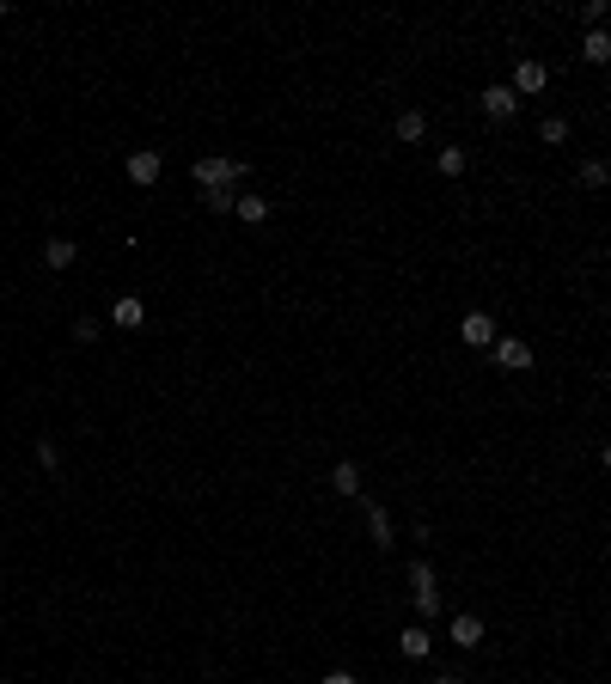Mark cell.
Here are the masks:
<instances>
[{
  "mask_svg": "<svg viewBox=\"0 0 611 684\" xmlns=\"http://www.w3.org/2000/svg\"><path fill=\"white\" fill-rule=\"evenodd\" d=\"M190 177H196V190H238L245 184V159H220V153H208V159H196L190 166Z\"/></svg>",
  "mask_w": 611,
  "mask_h": 684,
  "instance_id": "obj_1",
  "label": "cell"
},
{
  "mask_svg": "<svg viewBox=\"0 0 611 684\" xmlns=\"http://www.w3.org/2000/svg\"><path fill=\"white\" fill-rule=\"evenodd\" d=\"M409 599H416V611L422 617H441V581H435V569L428 562H409Z\"/></svg>",
  "mask_w": 611,
  "mask_h": 684,
  "instance_id": "obj_2",
  "label": "cell"
},
{
  "mask_svg": "<svg viewBox=\"0 0 611 684\" xmlns=\"http://www.w3.org/2000/svg\"><path fill=\"white\" fill-rule=\"evenodd\" d=\"M459 342H471V348H495V318H489V312H465Z\"/></svg>",
  "mask_w": 611,
  "mask_h": 684,
  "instance_id": "obj_3",
  "label": "cell"
},
{
  "mask_svg": "<svg viewBox=\"0 0 611 684\" xmlns=\"http://www.w3.org/2000/svg\"><path fill=\"white\" fill-rule=\"evenodd\" d=\"M361 508H367V538H374L379 550H392V544H398V526H392V513L379 508V501H367V495H361Z\"/></svg>",
  "mask_w": 611,
  "mask_h": 684,
  "instance_id": "obj_4",
  "label": "cell"
},
{
  "mask_svg": "<svg viewBox=\"0 0 611 684\" xmlns=\"http://www.w3.org/2000/svg\"><path fill=\"white\" fill-rule=\"evenodd\" d=\"M544 86H550V68H544V62H532V56H526V62L513 68V92H526V98H532V92H544Z\"/></svg>",
  "mask_w": 611,
  "mask_h": 684,
  "instance_id": "obj_5",
  "label": "cell"
},
{
  "mask_svg": "<svg viewBox=\"0 0 611 684\" xmlns=\"http://www.w3.org/2000/svg\"><path fill=\"white\" fill-rule=\"evenodd\" d=\"M513 110H520V92H513V86H489V92H483V116H495V123H508Z\"/></svg>",
  "mask_w": 611,
  "mask_h": 684,
  "instance_id": "obj_6",
  "label": "cell"
},
{
  "mask_svg": "<svg viewBox=\"0 0 611 684\" xmlns=\"http://www.w3.org/2000/svg\"><path fill=\"white\" fill-rule=\"evenodd\" d=\"M110 324H116V330H141V324H147V306H141L135 294H123V300L110 306Z\"/></svg>",
  "mask_w": 611,
  "mask_h": 684,
  "instance_id": "obj_7",
  "label": "cell"
},
{
  "mask_svg": "<svg viewBox=\"0 0 611 684\" xmlns=\"http://www.w3.org/2000/svg\"><path fill=\"white\" fill-rule=\"evenodd\" d=\"M495 361H502V367H513V373H526V367H532V342L502 337V342H495Z\"/></svg>",
  "mask_w": 611,
  "mask_h": 684,
  "instance_id": "obj_8",
  "label": "cell"
},
{
  "mask_svg": "<svg viewBox=\"0 0 611 684\" xmlns=\"http://www.w3.org/2000/svg\"><path fill=\"white\" fill-rule=\"evenodd\" d=\"M129 184H159V153H153V147L129 153Z\"/></svg>",
  "mask_w": 611,
  "mask_h": 684,
  "instance_id": "obj_9",
  "label": "cell"
},
{
  "mask_svg": "<svg viewBox=\"0 0 611 684\" xmlns=\"http://www.w3.org/2000/svg\"><path fill=\"white\" fill-rule=\"evenodd\" d=\"M477 642H483V617L459 611L452 617V648H477Z\"/></svg>",
  "mask_w": 611,
  "mask_h": 684,
  "instance_id": "obj_10",
  "label": "cell"
},
{
  "mask_svg": "<svg viewBox=\"0 0 611 684\" xmlns=\"http://www.w3.org/2000/svg\"><path fill=\"white\" fill-rule=\"evenodd\" d=\"M73 257H80V244H73V239H49V244H43V263H49V269H73Z\"/></svg>",
  "mask_w": 611,
  "mask_h": 684,
  "instance_id": "obj_11",
  "label": "cell"
},
{
  "mask_svg": "<svg viewBox=\"0 0 611 684\" xmlns=\"http://www.w3.org/2000/svg\"><path fill=\"white\" fill-rule=\"evenodd\" d=\"M398 642H404V660H428V648H435V636H428L422 623H409V629L398 636Z\"/></svg>",
  "mask_w": 611,
  "mask_h": 684,
  "instance_id": "obj_12",
  "label": "cell"
},
{
  "mask_svg": "<svg viewBox=\"0 0 611 684\" xmlns=\"http://www.w3.org/2000/svg\"><path fill=\"white\" fill-rule=\"evenodd\" d=\"M331 489H337V495H349V501H361V471H355V465L342 458L337 471H331Z\"/></svg>",
  "mask_w": 611,
  "mask_h": 684,
  "instance_id": "obj_13",
  "label": "cell"
},
{
  "mask_svg": "<svg viewBox=\"0 0 611 684\" xmlns=\"http://www.w3.org/2000/svg\"><path fill=\"white\" fill-rule=\"evenodd\" d=\"M581 56H587L593 68H606V62H611V31H587V43H581Z\"/></svg>",
  "mask_w": 611,
  "mask_h": 684,
  "instance_id": "obj_14",
  "label": "cell"
},
{
  "mask_svg": "<svg viewBox=\"0 0 611 684\" xmlns=\"http://www.w3.org/2000/svg\"><path fill=\"white\" fill-rule=\"evenodd\" d=\"M428 135V116L422 110H398V141H422Z\"/></svg>",
  "mask_w": 611,
  "mask_h": 684,
  "instance_id": "obj_15",
  "label": "cell"
},
{
  "mask_svg": "<svg viewBox=\"0 0 611 684\" xmlns=\"http://www.w3.org/2000/svg\"><path fill=\"white\" fill-rule=\"evenodd\" d=\"M233 214H238V220H251V227H263V220H270V202H263V196H238Z\"/></svg>",
  "mask_w": 611,
  "mask_h": 684,
  "instance_id": "obj_16",
  "label": "cell"
},
{
  "mask_svg": "<svg viewBox=\"0 0 611 684\" xmlns=\"http://www.w3.org/2000/svg\"><path fill=\"white\" fill-rule=\"evenodd\" d=\"M538 141H544V147H563V141H569V123H563V116H544V123H538Z\"/></svg>",
  "mask_w": 611,
  "mask_h": 684,
  "instance_id": "obj_17",
  "label": "cell"
},
{
  "mask_svg": "<svg viewBox=\"0 0 611 684\" xmlns=\"http://www.w3.org/2000/svg\"><path fill=\"white\" fill-rule=\"evenodd\" d=\"M581 184H587V190H606V184H611V166H606V159H587V166H581Z\"/></svg>",
  "mask_w": 611,
  "mask_h": 684,
  "instance_id": "obj_18",
  "label": "cell"
},
{
  "mask_svg": "<svg viewBox=\"0 0 611 684\" xmlns=\"http://www.w3.org/2000/svg\"><path fill=\"white\" fill-rule=\"evenodd\" d=\"M581 19H587V31H606V19H611V0H587V6H581Z\"/></svg>",
  "mask_w": 611,
  "mask_h": 684,
  "instance_id": "obj_19",
  "label": "cell"
},
{
  "mask_svg": "<svg viewBox=\"0 0 611 684\" xmlns=\"http://www.w3.org/2000/svg\"><path fill=\"white\" fill-rule=\"evenodd\" d=\"M435 166H441L446 177H459V171H465V147H441V159H435Z\"/></svg>",
  "mask_w": 611,
  "mask_h": 684,
  "instance_id": "obj_20",
  "label": "cell"
},
{
  "mask_svg": "<svg viewBox=\"0 0 611 684\" xmlns=\"http://www.w3.org/2000/svg\"><path fill=\"white\" fill-rule=\"evenodd\" d=\"M202 202H208V214H233V208H238V196H233V190H208Z\"/></svg>",
  "mask_w": 611,
  "mask_h": 684,
  "instance_id": "obj_21",
  "label": "cell"
},
{
  "mask_svg": "<svg viewBox=\"0 0 611 684\" xmlns=\"http://www.w3.org/2000/svg\"><path fill=\"white\" fill-rule=\"evenodd\" d=\"M37 465H43V471H62V446H56V440H37Z\"/></svg>",
  "mask_w": 611,
  "mask_h": 684,
  "instance_id": "obj_22",
  "label": "cell"
},
{
  "mask_svg": "<svg viewBox=\"0 0 611 684\" xmlns=\"http://www.w3.org/2000/svg\"><path fill=\"white\" fill-rule=\"evenodd\" d=\"M73 342H99V318H73Z\"/></svg>",
  "mask_w": 611,
  "mask_h": 684,
  "instance_id": "obj_23",
  "label": "cell"
},
{
  "mask_svg": "<svg viewBox=\"0 0 611 684\" xmlns=\"http://www.w3.org/2000/svg\"><path fill=\"white\" fill-rule=\"evenodd\" d=\"M324 684H355V672H324Z\"/></svg>",
  "mask_w": 611,
  "mask_h": 684,
  "instance_id": "obj_24",
  "label": "cell"
},
{
  "mask_svg": "<svg viewBox=\"0 0 611 684\" xmlns=\"http://www.w3.org/2000/svg\"><path fill=\"white\" fill-rule=\"evenodd\" d=\"M428 684H465V679H459V672H441V679H428Z\"/></svg>",
  "mask_w": 611,
  "mask_h": 684,
  "instance_id": "obj_25",
  "label": "cell"
},
{
  "mask_svg": "<svg viewBox=\"0 0 611 684\" xmlns=\"http://www.w3.org/2000/svg\"><path fill=\"white\" fill-rule=\"evenodd\" d=\"M599 465H606V471H611V440H606V446H599Z\"/></svg>",
  "mask_w": 611,
  "mask_h": 684,
  "instance_id": "obj_26",
  "label": "cell"
}]
</instances>
